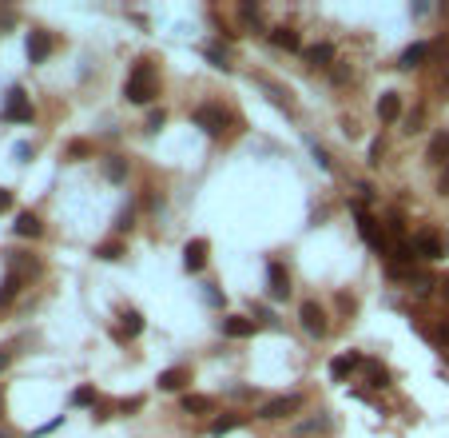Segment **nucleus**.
<instances>
[{
	"instance_id": "1",
	"label": "nucleus",
	"mask_w": 449,
	"mask_h": 438,
	"mask_svg": "<svg viewBox=\"0 0 449 438\" xmlns=\"http://www.w3.org/2000/svg\"><path fill=\"white\" fill-rule=\"evenodd\" d=\"M155 92H160V84H155V68H151L148 60H140L135 68H131L128 84H123V96H128L131 104H151V100H155Z\"/></svg>"
},
{
	"instance_id": "2",
	"label": "nucleus",
	"mask_w": 449,
	"mask_h": 438,
	"mask_svg": "<svg viewBox=\"0 0 449 438\" xmlns=\"http://www.w3.org/2000/svg\"><path fill=\"white\" fill-rule=\"evenodd\" d=\"M354 215H358V231H362V239H366V243L374 247L378 255H389V239H386V231L378 227V219H374V215H366L358 204H354Z\"/></svg>"
},
{
	"instance_id": "3",
	"label": "nucleus",
	"mask_w": 449,
	"mask_h": 438,
	"mask_svg": "<svg viewBox=\"0 0 449 438\" xmlns=\"http://www.w3.org/2000/svg\"><path fill=\"white\" fill-rule=\"evenodd\" d=\"M195 124H199L207 136H223V128H227V112H223L219 104H199V108H195Z\"/></svg>"
},
{
	"instance_id": "4",
	"label": "nucleus",
	"mask_w": 449,
	"mask_h": 438,
	"mask_svg": "<svg viewBox=\"0 0 449 438\" xmlns=\"http://www.w3.org/2000/svg\"><path fill=\"white\" fill-rule=\"evenodd\" d=\"M294 410H302V395H279L270 403H262L259 418H290Z\"/></svg>"
},
{
	"instance_id": "5",
	"label": "nucleus",
	"mask_w": 449,
	"mask_h": 438,
	"mask_svg": "<svg viewBox=\"0 0 449 438\" xmlns=\"http://www.w3.org/2000/svg\"><path fill=\"white\" fill-rule=\"evenodd\" d=\"M414 251H418V259H429V263H433V259L445 255V239H441L438 231H418L414 235Z\"/></svg>"
},
{
	"instance_id": "6",
	"label": "nucleus",
	"mask_w": 449,
	"mask_h": 438,
	"mask_svg": "<svg viewBox=\"0 0 449 438\" xmlns=\"http://www.w3.org/2000/svg\"><path fill=\"white\" fill-rule=\"evenodd\" d=\"M4 120H12V124H28L32 120V104H28V96H24L21 88H12L9 100H4Z\"/></svg>"
},
{
	"instance_id": "7",
	"label": "nucleus",
	"mask_w": 449,
	"mask_h": 438,
	"mask_svg": "<svg viewBox=\"0 0 449 438\" xmlns=\"http://www.w3.org/2000/svg\"><path fill=\"white\" fill-rule=\"evenodd\" d=\"M207 251H211L207 239H187V243H183V267H187V271H203Z\"/></svg>"
},
{
	"instance_id": "8",
	"label": "nucleus",
	"mask_w": 449,
	"mask_h": 438,
	"mask_svg": "<svg viewBox=\"0 0 449 438\" xmlns=\"http://www.w3.org/2000/svg\"><path fill=\"white\" fill-rule=\"evenodd\" d=\"M299 319H302V331H306V335H326V315H322L318 303H302Z\"/></svg>"
},
{
	"instance_id": "9",
	"label": "nucleus",
	"mask_w": 449,
	"mask_h": 438,
	"mask_svg": "<svg viewBox=\"0 0 449 438\" xmlns=\"http://www.w3.org/2000/svg\"><path fill=\"white\" fill-rule=\"evenodd\" d=\"M267 287H270V299H287L290 295V275L282 263H270L267 267Z\"/></svg>"
},
{
	"instance_id": "10",
	"label": "nucleus",
	"mask_w": 449,
	"mask_h": 438,
	"mask_svg": "<svg viewBox=\"0 0 449 438\" xmlns=\"http://www.w3.org/2000/svg\"><path fill=\"white\" fill-rule=\"evenodd\" d=\"M52 56V36L48 32H32L28 36V60L32 64H44Z\"/></svg>"
},
{
	"instance_id": "11",
	"label": "nucleus",
	"mask_w": 449,
	"mask_h": 438,
	"mask_svg": "<svg viewBox=\"0 0 449 438\" xmlns=\"http://www.w3.org/2000/svg\"><path fill=\"white\" fill-rule=\"evenodd\" d=\"M219 327H223V335H231V339H250L255 335V319H243V315H227Z\"/></svg>"
},
{
	"instance_id": "12",
	"label": "nucleus",
	"mask_w": 449,
	"mask_h": 438,
	"mask_svg": "<svg viewBox=\"0 0 449 438\" xmlns=\"http://www.w3.org/2000/svg\"><path fill=\"white\" fill-rule=\"evenodd\" d=\"M191 383V371L187 367H167L160 371V390H183Z\"/></svg>"
},
{
	"instance_id": "13",
	"label": "nucleus",
	"mask_w": 449,
	"mask_h": 438,
	"mask_svg": "<svg viewBox=\"0 0 449 438\" xmlns=\"http://www.w3.org/2000/svg\"><path fill=\"white\" fill-rule=\"evenodd\" d=\"M378 116H382L386 124L398 120V116H401V96H398V92H382V96H378Z\"/></svg>"
},
{
	"instance_id": "14",
	"label": "nucleus",
	"mask_w": 449,
	"mask_h": 438,
	"mask_svg": "<svg viewBox=\"0 0 449 438\" xmlns=\"http://www.w3.org/2000/svg\"><path fill=\"white\" fill-rule=\"evenodd\" d=\"M270 44H275V48H287V52L302 48V40H299V32L294 28H270Z\"/></svg>"
},
{
	"instance_id": "15",
	"label": "nucleus",
	"mask_w": 449,
	"mask_h": 438,
	"mask_svg": "<svg viewBox=\"0 0 449 438\" xmlns=\"http://www.w3.org/2000/svg\"><path fill=\"white\" fill-rule=\"evenodd\" d=\"M12 231L24 235V239H36V235H40L44 227H40V219H36L32 212H21V215H16V224H12Z\"/></svg>"
},
{
	"instance_id": "16",
	"label": "nucleus",
	"mask_w": 449,
	"mask_h": 438,
	"mask_svg": "<svg viewBox=\"0 0 449 438\" xmlns=\"http://www.w3.org/2000/svg\"><path fill=\"white\" fill-rule=\"evenodd\" d=\"M362 363H366V358H362V355H354V351H350V355H338L334 363H330V378H346L350 371H354V367H362Z\"/></svg>"
},
{
	"instance_id": "17",
	"label": "nucleus",
	"mask_w": 449,
	"mask_h": 438,
	"mask_svg": "<svg viewBox=\"0 0 449 438\" xmlns=\"http://www.w3.org/2000/svg\"><path fill=\"white\" fill-rule=\"evenodd\" d=\"M183 410H187V415H211V410H215V398H207V395H183Z\"/></svg>"
},
{
	"instance_id": "18",
	"label": "nucleus",
	"mask_w": 449,
	"mask_h": 438,
	"mask_svg": "<svg viewBox=\"0 0 449 438\" xmlns=\"http://www.w3.org/2000/svg\"><path fill=\"white\" fill-rule=\"evenodd\" d=\"M429 56V44H409L406 52H401V60H398V68H418L421 60Z\"/></svg>"
},
{
	"instance_id": "19",
	"label": "nucleus",
	"mask_w": 449,
	"mask_h": 438,
	"mask_svg": "<svg viewBox=\"0 0 449 438\" xmlns=\"http://www.w3.org/2000/svg\"><path fill=\"white\" fill-rule=\"evenodd\" d=\"M243 422H247V418H243V415H227V418H215V422H211V438H223V434H231V430H239Z\"/></svg>"
},
{
	"instance_id": "20",
	"label": "nucleus",
	"mask_w": 449,
	"mask_h": 438,
	"mask_svg": "<svg viewBox=\"0 0 449 438\" xmlns=\"http://www.w3.org/2000/svg\"><path fill=\"white\" fill-rule=\"evenodd\" d=\"M449 155V132H438L433 140H429V152H426V160H433V163H441Z\"/></svg>"
},
{
	"instance_id": "21",
	"label": "nucleus",
	"mask_w": 449,
	"mask_h": 438,
	"mask_svg": "<svg viewBox=\"0 0 449 438\" xmlns=\"http://www.w3.org/2000/svg\"><path fill=\"white\" fill-rule=\"evenodd\" d=\"M330 60H334V48H330V44H314V48H306V64H314V68H326Z\"/></svg>"
},
{
	"instance_id": "22",
	"label": "nucleus",
	"mask_w": 449,
	"mask_h": 438,
	"mask_svg": "<svg viewBox=\"0 0 449 438\" xmlns=\"http://www.w3.org/2000/svg\"><path fill=\"white\" fill-rule=\"evenodd\" d=\"M16 291H21V275H4V283H0V307H9L12 299H16Z\"/></svg>"
},
{
	"instance_id": "23",
	"label": "nucleus",
	"mask_w": 449,
	"mask_h": 438,
	"mask_svg": "<svg viewBox=\"0 0 449 438\" xmlns=\"http://www.w3.org/2000/svg\"><path fill=\"white\" fill-rule=\"evenodd\" d=\"M120 319H123V335H128V339H135L143 331V315H140V311H131V307H128Z\"/></svg>"
},
{
	"instance_id": "24",
	"label": "nucleus",
	"mask_w": 449,
	"mask_h": 438,
	"mask_svg": "<svg viewBox=\"0 0 449 438\" xmlns=\"http://www.w3.org/2000/svg\"><path fill=\"white\" fill-rule=\"evenodd\" d=\"M123 251H128V247H123L120 239H108V243H100V247H96V255H100V259H108V263L123 259Z\"/></svg>"
},
{
	"instance_id": "25",
	"label": "nucleus",
	"mask_w": 449,
	"mask_h": 438,
	"mask_svg": "<svg viewBox=\"0 0 449 438\" xmlns=\"http://www.w3.org/2000/svg\"><path fill=\"white\" fill-rule=\"evenodd\" d=\"M104 175H108L111 184H120L123 175H128V163H123V160H120V155H111V160H108V163H104Z\"/></svg>"
},
{
	"instance_id": "26",
	"label": "nucleus",
	"mask_w": 449,
	"mask_h": 438,
	"mask_svg": "<svg viewBox=\"0 0 449 438\" xmlns=\"http://www.w3.org/2000/svg\"><path fill=\"white\" fill-rule=\"evenodd\" d=\"M96 403V390L92 387H76L72 390V407H92Z\"/></svg>"
},
{
	"instance_id": "27",
	"label": "nucleus",
	"mask_w": 449,
	"mask_h": 438,
	"mask_svg": "<svg viewBox=\"0 0 449 438\" xmlns=\"http://www.w3.org/2000/svg\"><path fill=\"white\" fill-rule=\"evenodd\" d=\"M409 283H414V295H429V291L438 287V283H433L429 275H418V279H409Z\"/></svg>"
},
{
	"instance_id": "28",
	"label": "nucleus",
	"mask_w": 449,
	"mask_h": 438,
	"mask_svg": "<svg viewBox=\"0 0 449 438\" xmlns=\"http://www.w3.org/2000/svg\"><path fill=\"white\" fill-rule=\"evenodd\" d=\"M382 155H386V143H382V140H374V143H370V168H378V163H382Z\"/></svg>"
},
{
	"instance_id": "29",
	"label": "nucleus",
	"mask_w": 449,
	"mask_h": 438,
	"mask_svg": "<svg viewBox=\"0 0 449 438\" xmlns=\"http://www.w3.org/2000/svg\"><path fill=\"white\" fill-rule=\"evenodd\" d=\"M163 124H167V112H163V108H155V112L148 116V132H160Z\"/></svg>"
},
{
	"instance_id": "30",
	"label": "nucleus",
	"mask_w": 449,
	"mask_h": 438,
	"mask_svg": "<svg viewBox=\"0 0 449 438\" xmlns=\"http://www.w3.org/2000/svg\"><path fill=\"white\" fill-rule=\"evenodd\" d=\"M88 152H92V148H88L84 140H72V143H68V155H72V160H84Z\"/></svg>"
},
{
	"instance_id": "31",
	"label": "nucleus",
	"mask_w": 449,
	"mask_h": 438,
	"mask_svg": "<svg viewBox=\"0 0 449 438\" xmlns=\"http://www.w3.org/2000/svg\"><path fill=\"white\" fill-rule=\"evenodd\" d=\"M386 383H389L386 371H382V367H370V387H386Z\"/></svg>"
},
{
	"instance_id": "32",
	"label": "nucleus",
	"mask_w": 449,
	"mask_h": 438,
	"mask_svg": "<svg viewBox=\"0 0 449 438\" xmlns=\"http://www.w3.org/2000/svg\"><path fill=\"white\" fill-rule=\"evenodd\" d=\"M207 60L215 64V68H231V64H227V56H223L219 48H207Z\"/></svg>"
},
{
	"instance_id": "33",
	"label": "nucleus",
	"mask_w": 449,
	"mask_h": 438,
	"mask_svg": "<svg viewBox=\"0 0 449 438\" xmlns=\"http://www.w3.org/2000/svg\"><path fill=\"white\" fill-rule=\"evenodd\" d=\"M140 407H143V398H140V395H135V398H123V403H120L123 415H131V410H140Z\"/></svg>"
},
{
	"instance_id": "34",
	"label": "nucleus",
	"mask_w": 449,
	"mask_h": 438,
	"mask_svg": "<svg viewBox=\"0 0 449 438\" xmlns=\"http://www.w3.org/2000/svg\"><path fill=\"white\" fill-rule=\"evenodd\" d=\"M243 21H259V4H243Z\"/></svg>"
},
{
	"instance_id": "35",
	"label": "nucleus",
	"mask_w": 449,
	"mask_h": 438,
	"mask_svg": "<svg viewBox=\"0 0 449 438\" xmlns=\"http://www.w3.org/2000/svg\"><path fill=\"white\" fill-rule=\"evenodd\" d=\"M418 124H421V112H409L406 116V132H418Z\"/></svg>"
},
{
	"instance_id": "36",
	"label": "nucleus",
	"mask_w": 449,
	"mask_h": 438,
	"mask_svg": "<svg viewBox=\"0 0 449 438\" xmlns=\"http://www.w3.org/2000/svg\"><path fill=\"white\" fill-rule=\"evenodd\" d=\"M314 160H318V168H326V172H330V160H326V152H322V148H314Z\"/></svg>"
},
{
	"instance_id": "37",
	"label": "nucleus",
	"mask_w": 449,
	"mask_h": 438,
	"mask_svg": "<svg viewBox=\"0 0 449 438\" xmlns=\"http://www.w3.org/2000/svg\"><path fill=\"white\" fill-rule=\"evenodd\" d=\"M116 227H120V231H128V227H131V212H123L120 219H116Z\"/></svg>"
},
{
	"instance_id": "38",
	"label": "nucleus",
	"mask_w": 449,
	"mask_h": 438,
	"mask_svg": "<svg viewBox=\"0 0 449 438\" xmlns=\"http://www.w3.org/2000/svg\"><path fill=\"white\" fill-rule=\"evenodd\" d=\"M9 207H12V195L4 192V187H0V212H9Z\"/></svg>"
},
{
	"instance_id": "39",
	"label": "nucleus",
	"mask_w": 449,
	"mask_h": 438,
	"mask_svg": "<svg viewBox=\"0 0 449 438\" xmlns=\"http://www.w3.org/2000/svg\"><path fill=\"white\" fill-rule=\"evenodd\" d=\"M9 363H12V351H0V371L9 367Z\"/></svg>"
},
{
	"instance_id": "40",
	"label": "nucleus",
	"mask_w": 449,
	"mask_h": 438,
	"mask_svg": "<svg viewBox=\"0 0 449 438\" xmlns=\"http://www.w3.org/2000/svg\"><path fill=\"white\" fill-rule=\"evenodd\" d=\"M438 187H441V192H449V168H445V175H441V184H438Z\"/></svg>"
},
{
	"instance_id": "41",
	"label": "nucleus",
	"mask_w": 449,
	"mask_h": 438,
	"mask_svg": "<svg viewBox=\"0 0 449 438\" xmlns=\"http://www.w3.org/2000/svg\"><path fill=\"white\" fill-rule=\"evenodd\" d=\"M438 287H441V295H445V303H449V279H441Z\"/></svg>"
},
{
	"instance_id": "42",
	"label": "nucleus",
	"mask_w": 449,
	"mask_h": 438,
	"mask_svg": "<svg viewBox=\"0 0 449 438\" xmlns=\"http://www.w3.org/2000/svg\"><path fill=\"white\" fill-rule=\"evenodd\" d=\"M0 410H4V398H0Z\"/></svg>"
}]
</instances>
